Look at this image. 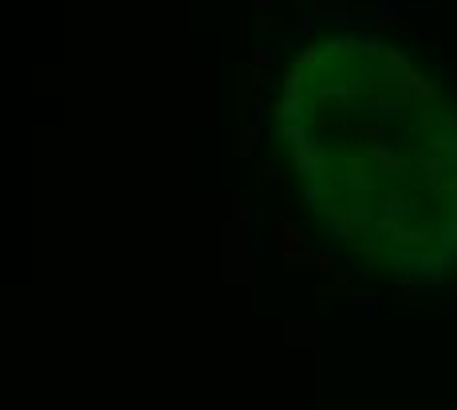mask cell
<instances>
[{"instance_id":"3957f363","label":"cell","mask_w":457,"mask_h":410,"mask_svg":"<svg viewBox=\"0 0 457 410\" xmlns=\"http://www.w3.org/2000/svg\"><path fill=\"white\" fill-rule=\"evenodd\" d=\"M335 256H328V252H319V256H312V272H319V276H335Z\"/></svg>"},{"instance_id":"7a4b0ae2","label":"cell","mask_w":457,"mask_h":410,"mask_svg":"<svg viewBox=\"0 0 457 410\" xmlns=\"http://www.w3.org/2000/svg\"><path fill=\"white\" fill-rule=\"evenodd\" d=\"M256 130H260L256 123H252V126H240V130H236V154H240V158H249L252 150H256Z\"/></svg>"},{"instance_id":"8992f818","label":"cell","mask_w":457,"mask_h":410,"mask_svg":"<svg viewBox=\"0 0 457 410\" xmlns=\"http://www.w3.org/2000/svg\"><path fill=\"white\" fill-rule=\"evenodd\" d=\"M315 63H319V51H315V47L312 51H304V67H315Z\"/></svg>"},{"instance_id":"52a82bcc","label":"cell","mask_w":457,"mask_h":410,"mask_svg":"<svg viewBox=\"0 0 457 410\" xmlns=\"http://www.w3.org/2000/svg\"><path fill=\"white\" fill-rule=\"evenodd\" d=\"M449 233H454V237H449V241H457V229H449Z\"/></svg>"},{"instance_id":"6da1fadb","label":"cell","mask_w":457,"mask_h":410,"mask_svg":"<svg viewBox=\"0 0 457 410\" xmlns=\"http://www.w3.org/2000/svg\"><path fill=\"white\" fill-rule=\"evenodd\" d=\"M276 249H280L284 261H292V265L304 256V233H299L284 213H276Z\"/></svg>"},{"instance_id":"5b68a950","label":"cell","mask_w":457,"mask_h":410,"mask_svg":"<svg viewBox=\"0 0 457 410\" xmlns=\"http://www.w3.org/2000/svg\"><path fill=\"white\" fill-rule=\"evenodd\" d=\"M252 63H256V67H260V63H272V51H264V47H256V51H252Z\"/></svg>"},{"instance_id":"277c9868","label":"cell","mask_w":457,"mask_h":410,"mask_svg":"<svg viewBox=\"0 0 457 410\" xmlns=\"http://www.w3.org/2000/svg\"><path fill=\"white\" fill-rule=\"evenodd\" d=\"M319 292H323V296H347L343 284H319Z\"/></svg>"}]
</instances>
